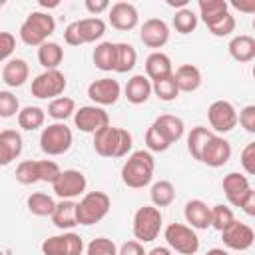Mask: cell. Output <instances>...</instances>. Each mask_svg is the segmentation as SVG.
Returning a JSON list of instances; mask_svg holds the SVG:
<instances>
[{"mask_svg": "<svg viewBox=\"0 0 255 255\" xmlns=\"http://www.w3.org/2000/svg\"><path fill=\"white\" fill-rule=\"evenodd\" d=\"M155 169V159L149 149L131 151L122 165V181L129 189H141L151 183Z\"/></svg>", "mask_w": 255, "mask_h": 255, "instance_id": "obj_1", "label": "cell"}, {"mask_svg": "<svg viewBox=\"0 0 255 255\" xmlns=\"http://www.w3.org/2000/svg\"><path fill=\"white\" fill-rule=\"evenodd\" d=\"M94 151L102 157H126L131 151L133 137L124 128L106 126L94 133Z\"/></svg>", "mask_w": 255, "mask_h": 255, "instance_id": "obj_2", "label": "cell"}, {"mask_svg": "<svg viewBox=\"0 0 255 255\" xmlns=\"http://www.w3.org/2000/svg\"><path fill=\"white\" fill-rule=\"evenodd\" d=\"M56 30V20L54 16H50V12L44 10H34L26 16V20L20 26V40L26 46H42L48 42V38L54 34Z\"/></svg>", "mask_w": 255, "mask_h": 255, "instance_id": "obj_3", "label": "cell"}, {"mask_svg": "<svg viewBox=\"0 0 255 255\" xmlns=\"http://www.w3.org/2000/svg\"><path fill=\"white\" fill-rule=\"evenodd\" d=\"M104 34H106V22L98 16H90L68 24L64 30V40L70 46H82V44L98 42Z\"/></svg>", "mask_w": 255, "mask_h": 255, "instance_id": "obj_4", "label": "cell"}, {"mask_svg": "<svg viewBox=\"0 0 255 255\" xmlns=\"http://www.w3.org/2000/svg\"><path fill=\"white\" fill-rule=\"evenodd\" d=\"M112 207V199L104 191H88L78 201V223L80 225H96L100 223Z\"/></svg>", "mask_w": 255, "mask_h": 255, "instance_id": "obj_5", "label": "cell"}, {"mask_svg": "<svg viewBox=\"0 0 255 255\" xmlns=\"http://www.w3.org/2000/svg\"><path fill=\"white\" fill-rule=\"evenodd\" d=\"M161 211L155 205H143L133 213V223H131V231L133 237L139 243H149L153 239H157L159 231H161Z\"/></svg>", "mask_w": 255, "mask_h": 255, "instance_id": "obj_6", "label": "cell"}, {"mask_svg": "<svg viewBox=\"0 0 255 255\" xmlns=\"http://www.w3.org/2000/svg\"><path fill=\"white\" fill-rule=\"evenodd\" d=\"M74 135L64 122H54L46 126L40 133V149L46 155H62L72 147Z\"/></svg>", "mask_w": 255, "mask_h": 255, "instance_id": "obj_7", "label": "cell"}, {"mask_svg": "<svg viewBox=\"0 0 255 255\" xmlns=\"http://www.w3.org/2000/svg\"><path fill=\"white\" fill-rule=\"evenodd\" d=\"M167 247L181 255H195L199 251V237L193 227L183 223H169L163 231Z\"/></svg>", "mask_w": 255, "mask_h": 255, "instance_id": "obj_8", "label": "cell"}, {"mask_svg": "<svg viewBox=\"0 0 255 255\" xmlns=\"http://www.w3.org/2000/svg\"><path fill=\"white\" fill-rule=\"evenodd\" d=\"M68 82L60 70H44L32 80L30 92L38 100H56L64 94Z\"/></svg>", "mask_w": 255, "mask_h": 255, "instance_id": "obj_9", "label": "cell"}, {"mask_svg": "<svg viewBox=\"0 0 255 255\" xmlns=\"http://www.w3.org/2000/svg\"><path fill=\"white\" fill-rule=\"evenodd\" d=\"M207 120H209L211 129H215L217 133H227L239 124V114L231 102L215 100L207 108Z\"/></svg>", "mask_w": 255, "mask_h": 255, "instance_id": "obj_10", "label": "cell"}, {"mask_svg": "<svg viewBox=\"0 0 255 255\" xmlns=\"http://www.w3.org/2000/svg\"><path fill=\"white\" fill-rule=\"evenodd\" d=\"M88 179L80 169H62V173L52 183V191L60 199H74L78 195H86Z\"/></svg>", "mask_w": 255, "mask_h": 255, "instance_id": "obj_11", "label": "cell"}, {"mask_svg": "<svg viewBox=\"0 0 255 255\" xmlns=\"http://www.w3.org/2000/svg\"><path fill=\"white\" fill-rule=\"evenodd\" d=\"M84 239L74 231H64L42 241V255H82Z\"/></svg>", "mask_w": 255, "mask_h": 255, "instance_id": "obj_12", "label": "cell"}, {"mask_svg": "<svg viewBox=\"0 0 255 255\" xmlns=\"http://www.w3.org/2000/svg\"><path fill=\"white\" fill-rule=\"evenodd\" d=\"M74 126L84 133H96L102 128L110 126V116L100 106H82L74 114Z\"/></svg>", "mask_w": 255, "mask_h": 255, "instance_id": "obj_13", "label": "cell"}, {"mask_svg": "<svg viewBox=\"0 0 255 255\" xmlns=\"http://www.w3.org/2000/svg\"><path fill=\"white\" fill-rule=\"evenodd\" d=\"M122 96L120 82L114 78H100L94 80L88 86V98L94 102V106H114Z\"/></svg>", "mask_w": 255, "mask_h": 255, "instance_id": "obj_14", "label": "cell"}, {"mask_svg": "<svg viewBox=\"0 0 255 255\" xmlns=\"http://www.w3.org/2000/svg\"><path fill=\"white\" fill-rule=\"evenodd\" d=\"M221 239H223V245L227 249H233V251H247L253 243H255V231L243 223V221H233L229 227H225L221 231Z\"/></svg>", "mask_w": 255, "mask_h": 255, "instance_id": "obj_15", "label": "cell"}, {"mask_svg": "<svg viewBox=\"0 0 255 255\" xmlns=\"http://www.w3.org/2000/svg\"><path fill=\"white\" fill-rule=\"evenodd\" d=\"M221 187H223V193L227 197V201L233 205V207H241L247 199V195L251 193V185H249V179L243 175V173H237V171H229L223 181H221Z\"/></svg>", "mask_w": 255, "mask_h": 255, "instance_id": "obj_16", "label": "cell"}, {"mask_svg": "<svg viewBox=\"0 0 255 255\" xmlns=\"http://www.w3.org/2000/svg\"><path fill=\"white\" fill-rule=\"evenodd\" d=\"M139 40L143 42V46L153 48V52H157V48H163L167 44L169 28L161 18H149L139 28Z\"/></svg>", "mask_w": 255, "mask_h": 255, "instance_id": "obj_17", "label": "cell"}, {"mask_svg": "<svg viewBox=\"0 0 255 255\" xmlns=\"http://www.w3.org/2000/svg\"><path fill=\"white\" fill-rule=\"evenodd\" d=\"M108 20L116 30L128 32V30H133L137 26L139 14H137V8L131 2H116L108 10Z\"/></svg>", "mask_w": 255, "mask_h": 255, "instance_id": "obj_18", "label": "cell"}, {"mask_svg": "<svg viewBox=\"0 0 255 255\" xmlns=\"http://www.w3.org/2000/svg\"><path fill=\"white\" fill-rule=\"evenodd\" d=\"M231 159V143L223 137L213 133V137L207 141L203 155H201V163L209 165V167H221Z\"/></svg>", "mask_w": 255, "mask_h": 255, "instance_id": "obj_19", "label": "cell"}, {"mask_svg": "<svg viewBox=\"0 0 255 255\" xmlns=\"http://www.w3.org/2000/svg\"><path fill=\"white\" fill-rule=\"evenodd\" d=\"M153 94V82L145 76V74H135L128 80L126 88H124V96L129 104L139 106L145 104L149 100V96Z\"/></svg>", "mask_w": 255, "mask_h": 255, "instance_id": "obj_20", "label": "cell"}, {"mask_svg": "<svg viewBox=\"0 0 255 255\" xmlns=\"http://www.w3.org/2000/svg\"><path fill=\"white\" fill-rule=\"evenodd\" d=\"M22 147H24V141L16 129H2L0 131V165H10L16 157H20Z\"/></svg>", "mask_w": 255, "mask_h": 255, "instance_id": "obj_21", "label": "cell"}, {"mask_svg": "<svg viewBox=\"0 0 255 255\" xmlns=\"http://www.w3.org/2000/svg\"><path fill=\"white\" fill-rule=\"evenodd\" d=\"M185 221L193 229H207L211 227V207H207L205 201L201 199H189L183 207Z\"/></svg>", "mask_w": 255, "mask_h": 255, "instance_id": "obj_22", "label": "cell"}, {"mask_svg": "<svg viewBox=\"0 0 255 255\" xmlns=\"http://www.w3.org/2000/svg\"><path fill=\"white\" fill-rule=\"evenodd\" d=\"M30 76V66L22 58H12L2 66V82L8 88H20Z\"/></svg>", "mask_w": 255, "mask_h": 255, "instance_id": "obj_23", "label": "cell"}, {"mask_svg": "<svg viewBox=\"0 0 255 255\" xmlns=\"http://www.w3.org/2000/svg\"><path fill=\"white\" fill-rule=\"evenodd\" d=\"M52 223L62 231H70L76 225H80L78 223V203L72 199H60L52 213Z\"/></svg>", "mask_w": 255, "mask_h": 255, "instance_id": "obj_24", "label": "cell"}, {"mask_svg": "<svg viewBox=\"0 0 255 255\" xmlns=\"http://www.w3.org/2000/svg\"><path fill=\"white\" fill-rule=\"evenodd\" d=\"M173 74V68H171V58L163 52H151L147 58H145V76L151 80V82H157L161 78H167Z\"/></svg>", "mask_w": 255, "mask_h": 255, "instance_id": "obj_25", "label": "cell"}, {"mask_svg": "<svg viewBox=\"0 0 255 255\" xmlns=\"http://www.w3.org/2000/svg\"><path fill=\"white\" fill-rule=\"evenodd\" d=\"M153 128L169 141V143H175L183 137V131H185V126H183V120L177 118V116H171V114H163L159 118L153 120Z\"/></svg>", "mask_w": 255, "mask_h": 255, "instance_id": "obj_26", "label": "cell"}, {"mask_svg": "<svg viewBox=\"0 0 255 255\" xmlns=\"http://www.w3.org/2000/svg\"><path fill=\"white\" fill-rule=\"evenodd\" d=\"M227 50L235 62H239V64L251 62V60H255V38L247 36V34H239V36L231 38Z\"/></svg>", "mask_w": 255, "mask_h": 255, "instance_id": "obj_27", "label": "cell"}, {"mask_svg": "<svg viewBox=\"0 0 255 255\" xmlns=\"http://www.w3.org/2000/svg\"><path fill=\"white\" fill-rule=\"evenodd\" d=\"M197 8H199V16L207 28L217 24L225 14H229V2L227 0H199Z\"/></svg>", "mask_w": 255, "mask_h": 255, "instance_id": "obj_28", "label": "cell"}, {"mask_svg": "<svg viewBox=\"0 0 255 255\" xmlns=\"http://www.w3.org/2000/svg\"><path fill=\"white\" fill-rule=\"evenodd\" d=\"M175 82H177V88L179 92H195L199 86H201V70L193 64H181L177 70H175Z\"/></svg>", "mask_w": 255, "mask_h": 255, "instance_id": "obj_29", "label": "cell"}, {"mask_svg": "<svg viewBox=\"0 0 255 255\" xmlns=\"http://www.w3.org/2000/svg\"><path fill=\"white\" fill-rule=\"evenodd\" d=\"M26 205H28V211L36 217H52L58 203L54 201L52 195H48L44 191H34L32 195H28Z\"/></svg>", "mask_w": 255, "mask_h": 255, "instance_id": "obj_30", "label": "cell"}, {"mask_svg": "<svg viewBox=\"0 0 255 255\" xmlns=\"http://www.w3.org/2000/svg\"><path fill=\"white\" fill-rule=\"evenodd\" d=\"M213 137V131L205 126H195L189 135H187V151L191 153L193 159L201 161V155H203V149L207 145V141Z\"/></svg>", "mask_w": 255, "mask_h": 255, "instance_id": "obj_31", "label": "cell"}, {"mask_svg": "<svg viewBox=\"0 0 255 255\" xmlns=\"http://www.w3.org/2000/svg\"><path fill=\"white\" fill-rule=\"evenodd\" d=\"M64 60V48L58 42H46L38 48V62L44 70H58Z\"/></svg>", "mask_w": 255, "mask_h": 255, "instance_id": "obj_32", "label": "cell"}, {"mask_svg": "<svg viewBox=\"0 0 255 255\" xmlns=\"http://www.w3.org/2000/svg\"><path fill=\"white\" fill-rule=\"evenodd\" d=\"M92 60H94L96 68L102 72L116 70V42H100L94 48Z\"/></svg>", "mask_w": 255, "mask_h": 255, "instance_id": "obj_33", "label": "cell"}, {"mask_svg": "<svg viewBox=\"0 0 255 255\" xmlns=\"http://www.w3.org/2000/svg\"><path fill=\"white\" fill-rule=\"evenodd\" d=\"M137 64V52L128 42H116V70L118 74H128Z\"/></svg>", "mask_w": 255, "mask_h": 255, "instance_id": "obj_34", "label": "cell"}, {"mask_svg": "<svg viewBox=\"0 0 255 255\" xmlns=\"http://www.w3.org/2000/svg\"><path fill=\"white\" fill-rule=\"evenodd\" d=\"M149 197H151V205H155V207H159V209H161V207H167V205H171L173 199H175V187H173L171 181L159 179V181H155V183L151 185Z\"/></svg>", "mask_w": 255, "mask_h": 255, "instance_id": "obj_35", "label": "cell"}, {"mask_svg": "<svg viewBox=\"0 0 255 255\" xmlns=\"http://www.w3.org/2000/svg\"><path fill=\"white\" fill-rule=\"evenodd\" d=\"M44 120H46V112L40 106H26L18 114V126L26 131H34V129L42 128Z\"/></svg>", "mask_w": 255, "mask_h": 255, "instance_id": "obj_36", "label": "cell"}, {"mask_svg": "<svg viewBox=\"0 0 255 255\" xmlns=\"http://www.w3.org/2000/svg\"><path fill=\"white\" fill-rule=\"evenodd\" d=\"M76 114V102L68 96H60L48 104V116L56 122H66Z\"/></svg>", "mask_w": 255, "mask_h": 255, "instance_id": "obj_37", "label": "cell"}, {"mask_svg": "<svg viewBox=\"0 0 255 255\" xmlns=\"http://www.w3.org/2000/svg\"><path fill=\"white\" fill-rule=\"evenodd\" d=\"M16 181L22 185H32L40 181V165L38 159H24L16 165Z\"/></svg>", "mask_w": 255, "mask_h": 255, "instance_id": "obj_38", "label": "cell"}, {"mask_svg": "<svg viewBox=\"0 0 255 255\" xmlns=\"http://www.w3.org/2000/svg\"><path fill=\"white\" fill-rule=\"evenodd\" d=\"M153 94L161 100V102H173L177 96H179V88H177V82H175V76H167V78H161L157 82H153Z\"/></svg>", "mask_w": 255, "mask_h": 255, "instance_id": "obj_39", "label": "cell"}, {"mask_svg": "<svg viewBox=\"0 0 255 255\" xmlns=\"http://www.w3.org/2000/svg\"><path fill=\"white\" fill-rule=\"evenodd\" d=\"M173 28L179 34H191L197 28V16L191 8H181L173 16Z\"/></svg>", "mask_w": 255, "mask_h": 255, "instance_id": "obj_40", "label": "cell"}, {"mask_svg": "<svg viewBox=\"0 0 255 255\" xmlns=\"http://www.w3.org/2000/svg\"><path fill=\"white\" fill-rule=\"evenodd\" d=\"M233 221H235V215H233L231 207H227V205H223V203H217V205L211 207V227L217 229L219 233H221L225 227H229Z\"/></svg>", "mask_w": 255, "mask_h": 255, "instance_id": "obj_41", "label": "cell"}, {"mask_svg": "<svg viewBox=\"0 0 255 255\" xmlns=\"http://www.w3.org/2000/svg\"><path fill=\"white\" fill-rule=\"evenodd\" d=\"M86 255H120V249L116 247V243L108 237H96L88 243L86 247Z\"/></svg>", "mask_w": 255, "mask_h": 255, "instance_id": "obj_42", "label": "cell"}, {"mask_svg": "<svg viewBox=\"0 0 255 255\" xmlns=\"http://www.w3.org/2000/svg\"><path fill=\"white\" fill-rule=\"evenodd\" d=\"M20 114V102L18 98L8 92V90H2L0 92V116L2 118H12V116H18Z\"/></svg>", "mask_w": 255, "mask_h": 255, "instance_id": "obj_43", "label": "cell"}, {"mask_svg": "<svg viewBox=\"0 0 255 255\" xmlns=\"http://www.w3.org/2000/svg\"><path fill=\"white\" fill-rule=\"evenodd\" d=\"M145 145H147L149 151H157V153L167 151V149L171 147V143L153 128V124H151V126L147 128V131H145Z\"/></svg>", "mask_w": 255, "mask_h": 255, "instance_id": "obj_44", "label": "cell"}, {"mask_svg": "<svg viewBox=\"0 0 255 255\" xmlns=\"http://www.w3.org/2000/svg\"><path fill=\"white\" fill-rule=\"evenodd\" d=\"M213 36H217V38H223V36H229L233 30H235V18H233V14L229 12V14H225L217 24H213V26H209L207 28Z\"/></svg>", "mask_w": 255, "mask_h": 255, "instance_id": "obj_45", "label": "cell"}, {"mask_svg": "<svg viewBox=\"0 0 255 255\" xmlns=\"http://www.w3.org/2000/svg\"><path fill=\"white\" fill-rule=\"evenodd\" d=\"M16 50V36L12 32H0V60L6 64Z\"/></svg>", "mask_w": 255, "mask_h": 255, "instance_id": "obj_46", "label": "cell"}, {"mask_svg": "<svg viewBox=\"0 0 255 255\" xmlns=\"http://www.w3.org/2000/svg\"><path fill=\"white\" fill-rule=\"evenodd\" d=\"M239 159H241V167L245 169V173L255 175V141H251L243 147Z\"/></svg>", "mask_w": 255, "mask_h": 255, "instance_id": "obj_47", "label": "cell"}, {"mask_svg": "<svg viewBox=\"0 0 255 255\" xmlns=\"http://www.w3.org/2000/svg\"><path fill=\"white\" fill-rule=\"evenodd\" d=\"M239 124L245 131L255 133V104H249L245 108H241L239 112Z\"/></svg>", "mask_w": 255, "mask_h": 255, "instance_id": "obj_48", "label": "cell"}, {"mask_svg": "<svg viewBox=\"0 0 255 255\" xmlns=\"http://www.w3.org/2000/svg\"><path fill=\"white\" fill-rule=\"evenodd\" d=\"M120 255H147V251L143 249V243L133 239V241H126L120 247Z\"/></svg>", "mask_w": 255, "mask_h": 255, "instance_id": "obj_49", "label": "cell"}, {"mask_svg": "<svg viewBox=\"0 0 255 255\" xmlns=\"http://www.w3.org/2000/svg\"><path fill=\"white\" fill-rule=\"evenodd\" d=\"M84 6H86V10H88L92 16H98V14H102V12H106V10L112 8V4H110L108 0H86Z\"/></svg>", "mask_w": 255, "mask_h": 255, "instance_id": "obj_50", "label": "cell"}, {"mask_svg": "<svg viewBox=\"0 0 255 255\" xmlns=\"http://www.w3.org/2000/svg\"><path fill=\"white\" fill-rule=\"evenodd\" d=\"M229 6H233L235 10H239L243 14H253L255 16V0H231Z\"/></svg>", "mask_w": 255, "mask_h": 255, "instance_id": "obj_51", "label": "cell"}, {"mask_svg": "<svg viewBox=\"0 0 255 255\" xmlns=\"http://www.w3.org/2000/svg\"><path fill=\"white\" fill-rule=\"evenodd\" d=\"M241 209H243V213H247L249 217H255V189H251V193L247 195V199H245V203L241 205Z\"/></svg>", "mask_w": 255, "mask_h": 255, "instance_id": "obj_52", "label": "cell"}, {"mask_svg": "<svg viewBox=\"0 0 255 255\" xmlns=\"http://www.w3.org/2000/svg\"><path fill=\"white\" fill-rule=\"evenodd\" d=\"M147 255H171V249H169V247H163V245H159V247H153V249H149V251H147Z\"/></svg>", "mask_w": 255, "mask_h": 255, "instance_id": "obj_53", "label": "cell"}, {"mask_svg": "<svg viewBox=\"0 0 255 255\" xmlns=\"http://www.w3.org/2000/svg\"><path fill=\"white\" fill-rule=\"evenodd\" d=\"M187 2L189 0H167V6H175V8H187Z\"/></svg>", "mask_w": 255, "mask_h": 255, "instance_id": "obj_54", "label": "cell"}, {"mask_svg": "<svg viewBox=\"0 0 255 255\" xmlns=\"http://www.w3.org/2000/svg\"><path fill=\"white\" fill-rule=\"evenodd\" d=\"M56 6H60V2H58V0H52V2H48V0H40V8L50 10V8H56Z\"/></svg>", "mask_w": 255, "mask_h": 255, "instance_id": "obj_55", "label": "cell"}, {"mask_svg": "<svg viewBox=\"0 0 255 255\" xmlns=\"http://www.w3.org/2000/svg\"><path fill=\"white\" fill-rule=\"evenodd\" d=\"M205 255H229L225 249H221V247H213V249H209Z\"/></svg>", "mask_w": 255, "mask_h": 255, "instance_id": "obj_56", "label": "cell"}, {"mask_svg": "<svg viewBox=\"0 0 255 255\" xmlns=\"http://www.w3.org/2000/svg\"><path fill=\"white\" fill-rule=\"evenodd\" d=\"M251 74H253V78H255V64H253V70H251Z\"/></svg>", "mask_w": 255, "mask_h": 255, "instance_id": "obj_57", "label": "cell"}, {"mask_svg": "<svg viewBox=\"0 0 255 255\" xmlns=\"http://www.w3.org/2000/svg\"><path fill=\"white\" fill-rule=\"evenodd\" d=\"M253 30H255V18H253Z\"/></svg>", "mask_w": 255, "mask_h": 255, "instance_id": "obj_58", "label": "cell"}]
</instances>
